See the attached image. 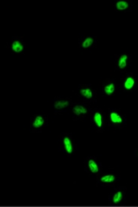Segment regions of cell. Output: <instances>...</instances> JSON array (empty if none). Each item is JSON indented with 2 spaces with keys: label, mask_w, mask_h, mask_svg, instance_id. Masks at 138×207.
Masks as SVG:
<instances>
[{
  "label": "cell",
  "mask_w": 138,
  "mask_h": 207,
  "mask_svg": "<svg viewBox=\"0 0 138 207\" xmlns=\"http://www.w3.org/2000/svg\"><path fill=\"white\" fill-rule=\"evenodd\" d=\"M115 177L113 175H106L101 177V181L104 183H111L115 181Z\"/></svg>",
  "instance_id": "obj_14"
},
{
  "label": "cell",
  "mask_w": 138,
  "mask_h": 207,
  "mask_svg": "<svg viewBox=\"0 0 138 207\" xmlns=\"http://www.w3.org/2000/svg\"><path fill=\"white\" fill-rule=\"evenodd\" d=\"M94 122L98 127H101L102 126V116L101 113L99 112H96L93 116Z\"/></svg>",
  "instance_id": "obj_8"
},
{
  "label": "cell",
  "mask_w": 138,
  "mask_h": 207,
  "mask_svg": "<svg viewBox=\"0 0 138 207\" xmlns=\"http://www.w3.org/2000/svg\"><path fill=\"white\" fill-rule=\"evenodd\" d=\"M110 119L112 123L120 124L122 122V118L117 113L112 112L110 115Z\"/></svg>",
  "instance_id": "obj_5"
},
{
  "label": "cell",
  "mask_w": 138,
  "mask_h": 207,
  "mask_svg": "<svg viewBox=\"0 0 138 207\" xmlns=\"http://www.w3.org/2000/svg\"><path fill=\"white\" fill-rule=\"evenodd\" d=\"M123 197L122 193L120 191H118L114 195L113 197H112V201L115 204H117V203H119L121 201Z\"/></svg>",
  "instance_id": "obj_16"
},
{
  "label": "cell",
  "mask_w": 138,
  "mask_h": 207,
  "mask_svg": "<svg viewBox=\"0 0 138 207\" xmlns=\"http://www.w3.org/2000/svg\"><path fill=\"white\" fill-rule=\"evenodd\" d=\"M135 84V80L131 77H128L124 82V88L127 90L131 89Z\"/></svg>",
  "instance_id": "obj_11"
},
{
  "label": "cell",
  "mask_w": 138,
  "mask_h": 207,
  "mask_svg": "<svg viewBox=\"0 0 138 207\" xmlns=\"http://www.w3.org/2000/svg\"><path fill=\"white\" fill-rule=\"evenodd\" d=\"M69 105V102L67 100H59V101H56L54 104V107H55V109L59 110V109H63L66 108Z\"/></svg>",
  "instance_id": "obj_4"
},
{
  "label": "cell",
  "mask_w": 138,
  "mask_h": 207,
  "mask_svg": "<svg viewBox=\"0 0 138 207\" xmlns=\"http://www.w3.org/2000/svg\"><path fill=\"white\" fill-rule=\"evenodd\" d=\"M43 124H44V120H43V118L40 116H38L36 117L34 122H32V127L34 128H36V129H38V128L42 127Z\"/></svg>",
  "instance_id": "obj_6"
},
{
  "label": "cell",
  "mask_w": 138,
  "mask_h": 207,
  "mask_svg": "<svg viewBox=\"0 0 138 207\" xmlns=\"http://www.w3.org/2000/svg\"><path fill=\"white\" fill-rule=\"evenodd\" d=\"M63 145H64L65 150L68 153H72V144L71 140L68 137H65L63 138Z\"/></svg>",
  "instance_id": "obj_2"
},
{
  "label": "cell",
  "mask_w": 138,
  "mask_h": 207,
  "mask_svg": "<svg viewBox=\"0 0 138 207\" xmlns=\"http://www.w3.org/2000/svg\"><path fill=\"white\" fill-rule=\"evenodd\" d=\"M94 42V39L92 37H87L84 39V41H83L82 44H81V46L83 48H89L91 45L93 44Z\"/></svg>",
  "instance_id": "obj_15"
},
{
  "label": "cell",
  "mask_w": 138,
  "mask_h": 207,
  "mask_svg": "<svg viewBox=\"0 0 138 207\" xmlns=\"http://www.w3.org/2000/svg\"><path fill=\"white\" fill-rule=\"evenodd\" d=\"M72 113L75 115V116H80V115H85L88 112V110L86 108H85L83 106L81 105H76L72 108Z\"/></svg>",
  "instance_id": "obj_1"
},
{
  "label": "cell",
  "mask_w": 138,
  "mask_h": 207,
  "mask_svg": "<svg viewBox=\"0 0 138 207\" xmlns=\"http://www.w3.org/2000/svg\"><path fill=\"white\" fill-rule=\"evenodd\" d=\"M128 8V3L126 1H119L116 3V8L119 10H124Z\"/></svg>",
  "instance_id": "obj_12"
},
{
  "label": "cell",
  "mask_w": 138,
  "mask_h": 207,
  "mask_svg": "<svg viewBox=\"0 0 138 207\" xmlns=\"http://www.w3.org/2000/svg\"><path fill=\"white\" fill-rule=\"evenodd\" d=\"M80 94L86 99H91L92 98V92L90 89H82L80 90Z\"/></svg>",
  "instance_id": "obj_10"
},
{
  "label": "cell",
  "mask_w": 138,
  "mask_h": 207,
  "mask_svg": "<svg viewBox=\"0 0 138 207\" xmlns=\"http://www.w3.org/2000/svg\"><path fill=\"white\" fill-rule=\"evenodd\" d=\"M88 167H89L90 171L93 173H96L99 171V168H98L97 163L93 160H90L88 161Z\"/></svg>",
  "instance_id": "obj_9"
},
{
  "label": "cell",
  "mask_w": 138,
  "mask_h": 207,
  "mask_svg": "<svg viewBox=\"0 0 138 207\" xmlns=\"http://www.w3.org/2000/svg\"><path fill=\"white\" fill-rule=\"evenodd\" d=\"M127 60H128V56L126 55H122L119 57V62H118V66H119V68L123 69L126 66Z\"/></svg>",
  "instance_id": "obj_7"
},
{
  "label": "cell",
  "mask_w": 138,
  "mask_h": 207,
  "mask_svg": "<svg viewBox=\"0 0 138 207\" xmlns=\"http://www.w3.org/2000/svg\"><path fill=\"white\" fill-rule=\"evenodd\" d=\"M115 85H114L113 83H110V84H107L106 86H105L104 87V92L106 95H112V93L115 91Z\"/></svg>",
  "instance_id": "obj_13"
},
{
  "label": "cell",
  "mask_w": 138,
  "mask_h": 207,
  "mask_svg": "<svg viewBox=\"0 0 138 207\" xmlns=\"http://www.w3.org/2000/svg\"><path fill=\"white\" fill-rule=\"evenodd\" d=\"M11 47H12V50L17 53H21V52L23 50V44H21L20 41L18 40H15L12 42Z\"/></svg>",
  "instance_id": "obj_3"
}]
</instances>
